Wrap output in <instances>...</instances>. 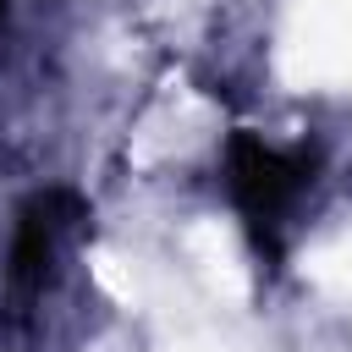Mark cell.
<instances>
[{
  "label": "cell",
  "mask_w": 352,
  "mask_h": 352,
  "mask_svg": "<svg viewBox=\"0 0 352 352\" xmlns=\"http://www.w3.org/2000/svg\"><path fill=\"white\" fill-rule=\"evenodd\" d=\"M77 214H82V198L66 192V187L33 192V198L22 204V214H16V242H11V264H6L11 292H16L22 302L38 297L44 275H50V264H55V248H60V236H66V226H72Z\"/></svg>",
  "instance_id": "2"
},
{
  "label": "cell",
  "mask_w": 352,
  "mask_h": 352,
  "mask_svg": "<svg viewBox=\"0 0 352 352\" xmlns=\"http://www.w3.org/2000/svg\"><path fill=\"white\" fill-rule=\"evenodd\" d=\"M0 16H6V0H0Z\"/></svg>",
  "instance_id": "3"
},
{
  "label": "cell",
  "mask_w": 352,
  "mask_h": 352,
  "mask_svg": "<svg viewBox=\"0 0 352 352\" xmlns=\"http://www.w3.org/2000/svg\"><path fill=\"white\" fill-rule=\"evenodd\" d=\"M314 176H319V148H308V143L275 148L248 126H236L226 138V192H231V204H236L264 264H280L292 214L308 198Z\"/></svg>",
  "instance_id": "1"
}]
</instances>
